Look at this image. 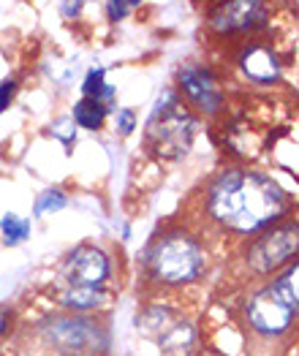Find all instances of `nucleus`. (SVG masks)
<instances>
[{
  "mask_svg": "<svg viewBox=\"0 0 299 356\" xmlns=\"http://www.w3.org/2000/svg\"><path fill=\"white\" fill-rule=\"evenodd\" d=\"M14 88H17L14 82H3V85H0V112H3V109H6L8 104H11V95H14Z\"/></svg>",
  "mask_w": 299,
  "mask_h": 356,
  "instance_id": "obj_16",
  "label": "nucleus"
},
{
  "mask_svg": "<svg viewBox=\"0 0 299 356\" xmlns=\"http://www.w3.org/2000/svg\"><path fill=\"white\" fill-rule=\"evenodd\" d=\"M60 302L71 310H92L101 305V289H90V286H76V289H63Z\"/></svg>",
  "mask_w": 299,
  "mask_h": 356,
  "instance_id": "obj_10",
  "label": "nucleus"
},
{
  "mask_svg": "<svg viewBox=\"0 0 299 356\" xmlns=\"http://www.w3.org/2000/svg\"><path fill=\"white\" fill-rule=\"evenodd\" d=\"M3 237H6L8 245H17V242L28 239L30 223L28 220H22V218H17V215H6V218H3Z\"/></svg>",
  "mask_w": 299,
  "mask_h": 356,
  "instance_id": "obj_13",
  "label": "nucleus"
},
{
  "mask_svg": "<svg viewBox=\"0 0 299 356\" xmlns=\"http://www.w3.org/2000/svg\"><path fill=\"white\" fill-rule=\"evenodd\" d=\"M294 316H297V264L277 275L267 289L253 294L245 305L248 324L264 337L283 334L294 324Z\"/></svg>",
  "mask_w": 299,
  "mask_h": 356,
  "instance_id": "obj_3",
  "label": "nucleus"
},
{
  "mask_svg": "<svg viewBox=\"0 0 299 356\" xmlns=\"http://www.w3.org/2000/svg\"><path fill=\"white\" fill-rule=\"evenodd\" d=\"M297 253V223H283L264 232L248 248V267L253 275H272L277 267L289 264Z\"/></svg>",
  "mask_w": 299,
  "mask_h": 356,
  "instance_id": "obj_5",
  "label": "nucleus"
},
{
  "mask_svg": "<svg viewBox=\"0 0 299 356\" xmlns=\"http://www.w3.org/2000/svg\"><path fill=\"white\" fill-rule=\"evenodd\" d=\"M60 275H63L65 289H76V286L101 289L109 277V259L98 248H76L65 259Z\"/></svg>",
  "mask_w": 299,
  "mask_h": 356,
  "instance_id": "obj_6",
  "label": "nucleus"
},
{
  "mask_svg": "<svg viewBox=\"0 0 299 356\" xmlns=\"http://www.w3.org/2000/svg\"><path fill=\"white\" fill-rule=\"evenodd\" d=\"M63 207H65V196L60 191H47L35 202V215H47V212H55V209H63Z\"/></svg>",
  "mask_w": 299,
  "mask_h": 356,
  "instance_id": "obj_14",
  "label": "nucleus"
},
{
  "mask_svg": "<svg viewBox=\"0 0 299 356\" xmlns=\"http://www.w3.org/2000/svg\"><path fill=\"white\" fill-rule=\"evenodd\" d=\"M104 118H106V106L101 104V101H95V98H82L76 106H74V120H76V125H82V128H101L104 125Z\"/></svg>",
  "mask_w": 299,
  "mask_h": 356,
  "instance_id": "obj_11",
  "label": "nucleus"
},
{
  "mask_svg": "<svg viewBox=\"0 0 299 356\" xmlns=\"http://www.w3.org/2000/svg\"><path fill=\"white\" fill-rule=\"evenodd\" d=\"M242 71L256 82H275L280 74V63L267 47H250L242 52Z\"/></svg>",
  "mask_w": 299,
  "mask_h": 356,
  "instance_id": "obj_9",
  "label": "nucleus"
},
{
  "mask_svg": "<svg viewBox=\"0 0 299 356\" xmlns=\"http://www.w3.org/2000/svg\"><path fill=\"white\" fill-rule=\"evenodd\" d=\"M112 95H115V90L104 82V71L92 68L85 79V98H95V101L106 104V101H112Z\"/></svg>",
  "mask_w": 299,
  "mask_h": 356,
  "instance_id": "obj_12",
  "label": "nucleus"
},
{
  "mask_svg": "<svg viewBox=\"0 0 299 356\" xmlns=\"http://www.w3.org/2000/svg\"><path fill=\"white\" fill-rule=\"evenodd\" d=\"M120 131L122 134H131L134 131V112L131 109H125V112H120Z\"/></svg>",
  "mask_w": 299,
  "mask_h": 356,
  "instance_id": "obj_17",
  "label": "nucleus"
},
{
  "mask_svg": "<svg viewBox=\"0 0 299 356\" xmlns=\"http://www.w3.org/2000/svg\"><path fill=\"white\" fill-rule=\"evenodd\" d=\"M179 88L188 95V101H193L202 112H218L223 106V92L218 88V82L212 79V74L199 68V65H188L179 71Z\"/></svg>",
  "mask_w": 299,
  "mask_h": 356,
  "instance_id": "obj_8",
  "label": "nucleus"
},
{
  "mask_svg": "<svg viewBox=\"0 0 299 356\" xmlns=\"http://www.w3.org/2000/svg\"><path fill=\"white\" fill-rule=\"evenodd\" d=\"M207 267L204 245L191 232H166L147 248V275L158 286H188Z\"/></svg>",
  "mask_w": 299,
  "mask_h": 356,
  "instance_id": "obj_2",
  "label": "nucleus"
},
{
  "mask_svg": "<svg viewBox=\"0 0 299 356\" xmlns=\"http://www.w3.org/2000/svg\"><path fill=\"white\" fill-rule=\"evenodd\" d=\"M196 134V118L182 106L175 95H166V101H161L152 112L147 122V147L166 161H177L182 158Z\"/></svg>",
  "mask_w": 299,
  "mask_h": 356,
  "instance_id": "obj_4",
  "label": "nucleus"
},
{
  "mask_svg": "<svg viewBox=\"0 0 299 356\" xmlns=\"http://www.w3.org/2000/svg\"><path fill=\"white\" fill-rule=\"evenodd\" d=\"M289 207L286 193L264 175L229 169L209 185L207 212L234 234H259Z\"/></svg>",
  "mask_w": 299,
  "mask_h": 356,
  "instance_id": "obj_1",
  "label": "nucleus"
},
{
  "mask_svg": "<svg viewBox=\"0 0 299 356\" xmlns=\"http://www.w3.org/2000/svg\"><path fill=\"white\" fill-rule=\"evenodd\" d=\"M269 11L264 0H229L212 14V28L220 35H237L250 33L267 25Z\"/></svg>",
  "mask_w": 299,
  "mask_h": 356,
  "instance_id": "obj_7",
  "label": "nucleus"
},
{
  "mask_svg": "<svg viewBox=\"0 0 299 356\" xmlns=\"http://www.w3.org/2000/svg\"><path fill=\"white\" fill-rule=\"evenodd\" d=\"M3 329H6V318H3V316H0V332H3Z\"/></svg>",
  "mask_w": 299,
  "mask_h": 356,
  "instance_id": "obj_18",
  "label": "nucleus"
},
{
  "mask_svg": "<svg viewBox=\"0 0 299 356\" xmlns=\"http://www.w3.org/2000/svg\"><path fill=\"white\" fill-rule=\"evenodd\" d=\"M139 3H142V0H109L106 14H109V19H112V22H120V19H125V17H128Z\"/></svg>",
  "mask_w": 299,
  "mask_h": 356,
  "instance_id": "obj_15",
  "label": "nucleus"
}]
</instances>
